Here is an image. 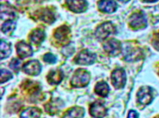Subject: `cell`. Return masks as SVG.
Returning <instances> with one entry per match:
<instances>
[{"mask_svg":"<svg viewBox=\"0 0 159 118\" xmlns=\"http://www.w3.org/2000/svg\"><path fill=\"white\" fill-rule=\"evenodd\" d=\"M11 6H6L5 5H2L1 6V18L2 19H8L7 21H10V19L13 20L16 17L15 12L13 11Z\"/></svg>","mask_w":159,"mask_h":118,"instance_id":"19","label":"cell"},{"mask_svg":"<svg viewBox=\"0 0 159 118\" xmlns=\"http://www.w3.org/2000/svg\"><path fill=\"white\" fill-rule=\"evenodd\" d=\"M21 60L18 58H13V60L11 61V64H10V67L12 69V70H14L16 72H17L21 69Z\"/></svg>","mask_w":159,"mask_h":118,"instance_id":"24","label":"cell"},{"mask_svg":"<svg viewBox=\"0 0 159 118\" xmlns=\"http://www.w3.org/2000/svg\"><path fill=\"white\" fill-rule=\"evenodd\" d=\"M96 59V55L88 50H84L79 53L76 57L75 61L77 64L80 65H91L95 62Z\"/></svg>","mask_w":159,"mask_h":118,"instance_id":"4","label":"cell"},{"mask_svg":"<svg viewBox=\"0 0 159 118\" xmlns=\"http://www.w3.org/2000/svg\"><path fill=\"white\" fill-rule=\"evenodd\" d=\"M144 2H154L158 1V0H143Z\"/></svg>","mask_w":159,"mask_h":118,"instance_id":"28","label":"cell"},{"mask_svg":"<svg viewBox=\"0 0 159 118\" xmlns=\"http://www.w3.org/2000/svg\"><path fill=\"white\" fill-rule=\"evenodd\" d=\"M84 115V109L82 107H75L65 112L62 118H82Z\"/></svg>","mask_w":159,"mask_h":118,"instance_id":"16","label":"cell"},{"mask_svg":"<svg viewBox=\"0 0 159 118\" xmlns=\"http://www.w3.org/2000/svg\"><path fill=\"white\" fill-rule=\"evenodd\" d=\"M103 48L111 56H117L121 51V43L115 39H111L103 44Z\"/></svg>","mask_w":159,"mask_h":118,"instance_id":"8","label":"cell"},{"mask_svg":"<svg viewBox=\"0 0 159 118\" xmlns=\"http://www.w3.org/2000/svg\"><path fill=\"white\" fill-rule=\"evenodd\" d=\"M90 80V74L87 70H78L74 73L71 79V85L74 87H84L89 84Z\"/></svg>","mask_w":159,"mask_h":118,"instance_id":"1","label":"cell"},{"mask_svg":"<svg viewBox=\"0 0 159 118\" xmlns=\"http://www.w3.org/2000/svg\"><path fill=\"white\" fill-rule=\"evenodd\" d=\"M115 26L111 22H105L97 28L95 31V36L98 40H103L107 39L110 34L115 32Z\"/></svg>","mask_w":159,"mask_h":118,"instance_id":"3","label":"cell"},{"mask_svg":"<svg viewBox=\"0 0 159 118\" xmlns=\"http://www.w3.org/2000/svg\"><path fill=\"white\" fill-rule=\"evenodd\" d=\"M11 53V44L2 40L1 41V59H5L7 58Z\"/></svg>","mask_w":159,"mask_h":118,"instance_id":"21","label":"cell"},{"mask_svg":"<svg viewBox=\"0 0 159 118\" xmlns=\"http://www.w3.org/2000/svg\"><path fill=\"white\" fill-rule=\"evenodd\" d=\"M16 50L20 58H25L32 56L33 54V50L30 44L26 43L24 41L19 42L16 44Z\"/></svg>","mask_w":159,"mask_h":118,"instance_id":"11","label":"cell"},{"mask_svg":"<svg viewBox=\"0 0 159 118\" xmlns=\"http://www.w3.org/2000/svg\"><path fill=\"white\" fill-rule=\"evenodd\" d=\"M41 65L40 62L37 60L30 61L24 65L23 67L24 72L26 74L32 75V76H37L41 72Z\"/></svg>","mask_w":159,"mask_h":118,"instance_id":"9","label":"cell"},{"mask_svg":"<svg viewBox=\"0 0 159 118\" xmlns=\"http://www.w3.org/2000/svg\"><path fill=\"white\" fill-rule=\"evenodd\" d=\"M111 82L116 89H121L126 83L125 72L123 69H117L111 74Z\"/></svg>","mask_w":159,"mask_h":118,"instance_id":"2","label":"cell"},{"mask_svg":"<svg viewBox=\"0 0 159 118\" xmlns=\"http://www.w3.org/2000/svg\"><path fill=\"white\" fill-rule=\"evenodd\" d=\"M98 5L100 11L104 13H111L117 10V4L114 0H101Z\"/></svg>","mask_w":159,"mask_h":118,"instance_id":"12","label":"cell"},{"mask_svg":"<svg viewBox=\"0 0 159 118\" xmlns=\"http://www.w3.org/2000/svg\"><path fill=\"white\" fill-rule=\"evenodd\" d=\"M63 72L60 70H54L48 73L47 75V80L49 84L57 85L63 80Z\"/></svg>","mask_w":159,"mask_h":118,"instance_id":"15","label":"cell"},{"mask_svg":"<svg viewBox=\"0 0 159 118\" xmlns=\"http://www.w3.org/2000/svg\"><path fill=\"white\" fill-rule=\"evenodd\" d=\"M66 4L71 11L76 13L84 12L87 7L85 0H66Z\"/></svg>","mask_w":159,"mask_h":118,"instance_id":"10","label":"cell"},{"mask_svg":"<svg viewBox=\"0 0 159 118\" xmlns=\"http://www.w3.org/2000/svg\"><path fill=\"white\" fill-rule=\"evenodd\" d=\"M95 92L101 96H107L109 93V87L107 82H100L95 87Z\"/></svg>","mask_w":159,"mask_h":118,"instance_id":"20","label":"cell"},{"mask_svg":"<svg viewBox=\"0 0 159 118\" xmlns=\"http://www.w3.org/2000/svg\"><path fill=\"white\" fill-rule=\"evenodd\" d=\"M152 45L156 50H159V33L154 36L153 40H152Z\"/></svg>","mask_w":159,"mask_h":118,"instance_id":"26","label":"cell"},{"mask_svg":"<svg viewBox=\"0 0 159 118\" xmlns=\"http://www.w3.org/2000/svg\"></svg>","mask_w":159,"mask_h":118,"instance_id":"31","label":"cell"},{"mask_svg":"<svg viewBox=\"0 0 159 118\" xmlns=\"http://www.w3.org/2000/svg\"><path fill=\"white\" fill-rule=\"evenodd\" d=\"M16 28V23L13 21H7L2 24V31L5 34H10L14 31Z\"/></svg>","mask_w":159,"mask_h":118,"instance_id":"22","label":"cell"},{"mask_svg":"<svg viewBox=\"0 0 159 118\" xmlns=\"http://www.w3.org/2000/svg\"><path fill=\"white\" fill-rule=\"evenodd\" d=\"M129 24L132 28H135V29L144 28L147 25L145 16L142 13H134L130 17Z\"/></svg>","mask_w":159,"mask_h":118,"instance_id":"7","label":"cell"},{"mask_svg":"<svg viewBox=\"0 0 159 118\" xmlns=\"http://www.w3.org/2000/svg\"><path fill=\"white\" fill-rule=\"evenodd\" d=\"M89 113L95 118H103L107 115V109L101 101H96L93 103L89 108Z\"/></svg>","mask_w":159,"mask_h":118,"instance_id":"5","label":"cell"},{"mask_svg":"<svg viewBox=\"0 0 159 118\" xmlns=\"http://www.w3.org/2000/svg\"><path fill=\"white\" fill-rule=\"evenodd\" d=\"M41 112L38 108L30 107L24 111L21 115V118H40Z\"/></svg>","mask_w":159,"mask_h":118,"instance_id":"18","label":"cell"},{"mask_svg":"<svg viewBox=\"0 0 159 118\" xmlns=\"http://www.w3.org/2000/svg\"><path fill=\"white\" fill-rule=\"evenodd\" d=\"M37 14H38V17L39 18L40 20L47 23H52L55 21L54 14L47 8L40 10Z\"/></svg>","mask_w":159,"mask_h":118,"instance_id":"14","label":"cell"},{"mask_svg":"<svg viewBox=\"0 0 159 118\" xmlns=\"http://www.w3.org/2000/svg\"><path fill=\"white\" fill-rule=\"evenodd\" d=\"M137 98L139 102L143 105H148L152 102V91L150 87H143L137 93Z\"/></svg>","mask_w":159,"mask_h":118,"instance_id":"6","label":"cell"},{"mask_svg":"<svg viewBox=\"0 0 159 118\" xmlns=\"http://www.w3.org/2000/svg\"><path fill=\"white\" fill-rule=\"evenodd\" d=\"M128 118H139V114L134 110H130L128 113Z\"/></svg>","mask_w":159,"mask_h":118,"instance_id":"27","label":"cell"},{"mask_svg":"<svg viewBox=\"0 0 159 118\" xmlns=\"http://www.w3.org/2000/svg\"><path fill=\"white\" fill-rule=\"evenodd\" d=\"M43 60L45 62L48 64H54L57 61V58L52 53H47L44 56Z\"/></svg>","mask_w":159,"mask_h":118,"instance_id":"25","label":"cell"},{"mask_svg":"<svg viewBox=\"0 0 159 118\" xmlns=\"http://www.w3.org/2000/svg\"><path fill=\"white\" fill-rule=\"evenodd\" d=\"M70 28L66 26L59 27L54 32V37L59 42H65L68 40V36L70 35Z\"/></svg>","mask_w":159,"mask_h":118,"instance_id":"13","label":"cell"},{"mask_svg":"<svg viewBox=\"0 0 159 118\" xmlns=\"http://www.w3.org/2000/svg\"><path fill=\"white\" fill-rule=\"evenodd\" d=\"M13 78V75L9 71L6 70H1V83L2 84L4 82H6L7 81L10 80Z\"/></svg>","mask_w":159,"mask_h":118,"instance_id":"23","label":"cell"},{"mask_svg":"<svg viewBox=\"0 0 159 118\" xmlns=\"http://www.w3.org/2000/svg\"><path fill=\"white\" fill-rule=\"evenodd\" d=\"M119 1L122 2H128L129 1V0H119Z\"/></svg>","mask_w":159,"mask_h":118,"instance_id":"29","label":"cell"},{"mask_svg":"<svg viewBox=\"0 0 159 118\" xmlns=\"http://www.w3.org/2000/svg\"><path fill=\"white\" fill-rule=\"evenodd\" d=\"M30 39L34 44H39L45 39V33L41 29H34L30 35Z\"/></svg>","mask_w":159,"mask_h":118,"instance_id":"17","label":"cell"},{"mask_svg":"<svg viewBox=\"0 0 159 118\" xmlns=\"http://www.w3.org/2000/svg\"><path fill=\"white\" fill-rule=\"evenodd\" d=\"M155 118H159V116H157V117H156Z\"/></svg>","mask_w":159,"mask_h":118,"instance_id":"30","label":"cell"}]
</instances>
